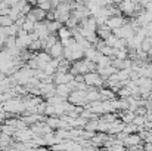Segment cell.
Masks as SVG:
<instances>
[{
  "label": "cell",
  "mask_w": 152,
  "mask_h": 151,
  "mask_svg": "<svg viewBox=\"0 0 152 151\" xmlns=\"http://www.w3.org/2000/svg\"><path fill=\"white\" fill-rule=\"evenodd\" d=\"M84 76V83L87 85V86H90V88H98V86H103V79H102L101 76L95 71V73H86V74H83Z\"/></svg>",
  "instance_id": "6da1fadb"
},
{
  "label": "cell",
  "mask_w": 152,
  "mask_h": 151,
  "mask_svg": "<svg viewBox=\"0 0 152 151\" xmlns=\"http://www.w3.org/2000/svg\"><path fill=\"white\" fill-rule=\"evenodd\" d=\"M127 21H129V19H127V18H124L123 15H121V16H111V18H108V19L105 21V25H106V27H109L111 30H115V28L123 27Z\"/></svg>",
  "instance_id": "7a4b0ae2"
},
{
  "label": "cell",
  "mask_w": 152,
  "mask_h": 151,
  "mask_svg": "<svg viewBox=\"0 0 152 151\" xmlns=\"http://www.w3.org/2000/svg\"><path fill=\"white\" fill-rule=\"evenodd\" d=\"M74 80V76L69 73H55L53 74V85H68Z\"/></svg>",
  "instance_id": "3957f363"
},
{
  "label": "cell",
  "mask_w": 152,
  "mask_h": 151,
  "mask_svg": "<svg viewBox=\"0 0 152 151\" xmlns=\"http://www.w3.org/2000/svg\"><path fill=\"white\" fill-rule=\"evenodd\" d=\"M117 7L120 9V12L123 13V15H133L134 13V3L132 1V0H121L118 4H117Z\"/></svg>",
  "instance_id": "277c9868"
},
{
  "label": "cell",
  "mask_w": 152,
  "mask_h": 151,
  "mask_svg": "<svg viewBox=\"0 0 152 151\" xmlns=\"http://www.w3.org/2000/svg\"><path fill=\"white\" fill-rule=\"evenodd\" d=\"M56 36H58V40L65 46L66 43H68V40L72 37V33H71V30L69 28H66L65 25H62L59 30H58V33H56Z\"/></svg>",
  "instance_id": "5b68a950"
},
{
  "label": "cell",
  "mask_w": 152,
  "mask_h": 151,
  "mask_svg": "<svg viewBox=\"0 0 152 151\" xmlns=\"http://www.w3.org/2000/svg\"><path fill=\"white\" fill-rule=\"evenodd\" d=\"M48 53L52 56V59H61V58H64V45L58 40L50 49L48 50Z\"/></svg>",
  "instance_id": "8992f818"
},
{
  "label": "cell",
  "mask_w": 152,
  "mask_h": 151,
  "mask_svg": "<svg viewBox=\"0 0 152 151\" xmlns=\"http://www.w3.org/2000/svg\"><path fill=\"white\" fill-rule=\"evenodd\" d=\"M111 34H112V30H111L109 27H106L105 24H103V25H98V28H96V36H98V39L106 40Z\"/></svg>",
  "instance_id": "52a82bcc"
},
{
  "label": "cell",
  "mask_w": 152,
  "mask_h": 151,
  "mask_svg": "<svg viewBox=\"0 0 152 151\" xmlns=\"http://www.w3.org/2000/svg\"><path fill=\"white\" fill-rule=\"evenodd\" d=\"M30 13H33V16L37 19V22H40V21H45L46 19V10H43V9H40L39 6H34V7H31V10H30Z\"/></svg>",
  "instance_id": "ba28073f"
},
{
  "label": "cell",
  "mask_w": 152,
  "mask_h": 151,
  "mask_svg": "<svg viewBox=\"0 0 152 151\" xmlns=\"http://www.w3.org/2000/svg\"><path fill=\"white\" fill-rule=\"evenodd\" d=\"M46 21V19H45ZM64 24H61L59 21H46V27H48V31H49V34H56L58 33V30L62 27Z\"/></svg>",
  "instance_id": "9c48e42d"
},
{
  "label": "cell",
  "mask_w": 152,
  "mask_h": 151,
  "mask_svg": "<svg viewBox=\"0 0 152 151\" xmlns=\"http://www.w3.org/2000/svg\"><path fill=\"white\" fill-rule=\"evenodd\" d=\"M151 49H152V36H146V37L142 40V43H140V50L148 53Z\"/></svg>",
  "instance_id": "30bf717a"
},
{
  "label": "cell",
  "mask_w": 152,
  "mask_h": 151,
  "mask_svg": "<svg viewBox=\"0 0 152 151\" xmlns=\"http://www.w3.org/2000/svg\"><path fill=\"white\" fill-rule=\"evenodd\" d=\"M10 25H13V21H12V18L9 16V15H0V27H10Z\"/></svg>",
  "instance_id": "8fae6325"
},
{
  "label": "cell",
  "mask_w": 152,
  "mask_h": 151,
  "mask_svg": "<svg viewBox=\"0 0 152 151\" xmlns=\"http://www.w3.org/2000/svg\"><path fill=\"white\" fill-rule=\"evenodd\" d=\"M34 22H31V21H28V19H25L24 22H22V25H21V28L25 31V33H33L34 31Z\"/></svg>",
  "instance_id": "7c38bea8"
},
{
  "label": "cell",
  "mask_w": 152,
  "mask_h": 151,
  "mask_svg": "<svg viewBox=\"0 0 152 151\" xmlns=\"http://www.w3.org/2000/svg\"><path fill=\"white\" fill-rule=\"evenodd\" d=\"M117 40H118V37H115L114 34H111L106 40H103L105 42V46H109V48H114L115 46V43H117Z\"/></svg>",
  "instance_id": "4fadbf2b"
},
{
  "label": "cell",
  "mask_w": 152,
  "mask_h": 151,
  "mask_svg": "<svg viewBox=\"0 0 152 151\" xmlns=\"http://www.w3.org/2000/svg\"><path fill=\"white\" fill-rule=\"evenodd\" d=\"M136 113H137V114H145V113H146V110H145V108H137V110H136Z\"/></svg>",
  "instance_id": "5bb4252c"
},
{
  "label": "cell",
  "mask_w": 152,
  "mask_h": 151,
  "mask_svg": "<svg viewBox=\"0 0 152 151\" xmlns=\"http://www.w3.org/2000/svg\"><path fill=\"white\" fill-rule=\"evenodd\" d=\"M149 61H152V58H151V59H149Z\"/></svg>",
  "instance_id": "9a60e30c"
}]
</instances>
